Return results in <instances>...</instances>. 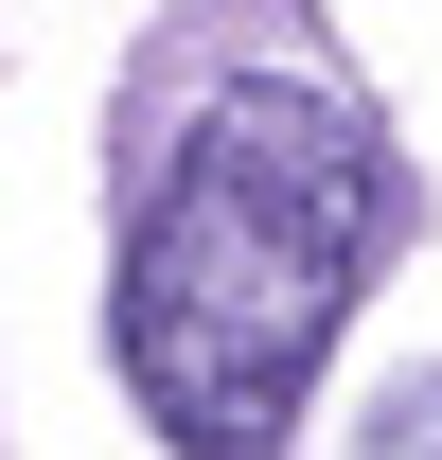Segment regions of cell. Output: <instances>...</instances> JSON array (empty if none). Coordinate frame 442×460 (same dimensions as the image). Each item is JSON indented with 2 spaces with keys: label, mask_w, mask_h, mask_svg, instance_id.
I'll return each mask as SVG.
<instances>
[{
  "label": "cell",
  "mask_w": 442,
  "mask_h": 460,
  "mask_svg": "<svg viewBox=\"0 0 442 460\" xmlns=\"http://www.w3.org/2000/svg\"><path fill=\"white\" fill-rule=\"evenodd\" d=\"M389 124L336 71H230L160 160V213L124 248V390L177 460H266L301 372L336 354L354 284L389 266Z\"/></svg>",
  "instance_id": "cell-1"
}]
</instances>
